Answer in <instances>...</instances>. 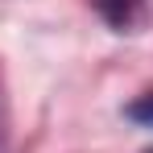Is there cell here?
Here are the masks:
<instances>
[{
  "instance_id": "6da1fadb",
  "label": "cell",
  "mask_w": 153,
  "mask_h": 153,
  "mask_svg": "<svg viewBox=\"0 0 153 153\" xmlns=\"http://www.w3.org/2000/svg\"><path fill=\"white\" fill-rule=\"evenodd\" d=\"M137 4H141V0H95L100 17H103V21H112V25H124L128 17H132Z\"/></svg>"
},
{
  "instance_id": "7a4b0ae2",
  "label": "cell",
  "mask_w": 153,
  "mask_h": 153,
  "mask_svg": "<svg viewBox=\"0 0 153 153\" xmlns=\"http://www.w3.org/2000/svg\"><path fill=\"white\" fill-rule=\"evenodd\" d=\"M124 116L128 120H137V124H145V128H153V91L149 95H141V100H132L124 108Z\"/></svg>"
}]
</instances>
